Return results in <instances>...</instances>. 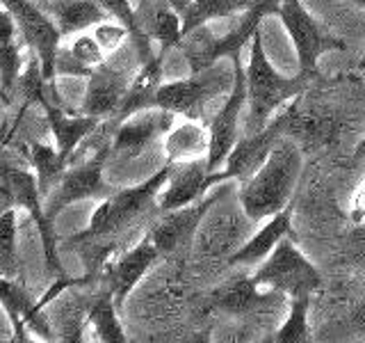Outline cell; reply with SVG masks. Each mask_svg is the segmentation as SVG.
I'll list each match as a JSON object with an SVG mask.
<instances>
[{
  "label": "cell",
  "mask_w": 365,
  "mask_h": 343,
  "mask_svg": "<svg viewBox=\"0 0 365 343\" xmlns=\"http://www.w3.org/2000/svg\"><path fill=\"white\" fill-rule=\"evenodd\" d=\"M363 66H365V60H363Z\"/></svg>",
  "instance_id": "40"
},
{
  "label": "cell",
  "mask_w": 365,
  "mask_h": 343,
  "mask_svg": "<svg viewBox=\"0 0 365 343\" xmlns=\"http://www.w3.org/2000/svg\"><path fill=\"white\" fill-rule=\"evenodd\" d=\"M351 5H356V7H361V9H365V0H349Z\"/></svg>",
  "instance_id": "39"
},
{
  "label": "cell",
  "mask_w": 365,
  "mask_h": 343,
  "mask_svg": "<svg viewBox=\"0 0 365 343\" xmlns=\"http://www.w3.org/2000/svg\"><path fill=\"white\" fill-rule=\"evenodd\" d=\"M112 154V144L101 146L98 151L87 158L85 163L66 167L60 183L43 199V213L53 222L66 206L85 199H106L114 190L103 181V165Z\"/></svg>",
  "instance_id": "7"
},
{
  "label": "cell",
  "mask_w": 365,
  "mask_h": 343,
  "mask_svg": "<svg viewBox=\"0 0 365 343\" xmlns=\"http://www.w3.org/2000/svg\"><path fill=\"white\" fill-rule=\"evenodd\" d=\"M245 76H247V108H249L245 119L247 133H256L262 126H267L285 103H290L297 94H302L306 87L304 76L288 78L272 66L260 34L251 39Z\"/></svg>",
  "instance_id": "2"
},
{
  "label": "cell",
  "mask_w": 365,
  "mask_h": 343,
  "mask_svg": "<svg viewBox=\"0 0 365 343\" xmlns=\"http://www.w3.org/2000/svg\"><path fill=\"white\" fill-rule=\"evenodd\" d=\"M165 3L171 7V9H176L178 11V14L182 16V19H185V14H187V11H190V7H192V3H194V0H165Z\"/></svg>",
  "instance_id": "37"
},
{
  "label": "cell",
  "mask_w": 365,
  "mask_h": 343,
  "mask_svg": "<svg viewBox=\"0 0 365 343\" xmlns=\"http://www.w3.org/2000/svg\"><path fill=\"white\" fill-rule=\"evenodd\" d=\"M51 14L60 28L62 37H73L78 32H87L101 21L112 19L98 0H57L51 7Z\"/></svg>",
  "instance_id": "25"
},
{
  "label": "cell",
  "mask_w": 365,
  "mask_h": 343,
  "mask_svg": "<svg viewBox=\"0 0 365 343\" xmlns=\"http://www.w3.org/2000/svg\"><path fill=\"white\" fill-rule=\"evenodd\" d=\"M117 312H119V304L114 300L110 289L91 300V304L87 307V325L91 327V332H94L96 341H103V343H125L128 341Z\"/></svg>",
  "instance_id": "26"
},
{
  "label": "cell",
  "mask_w": 365,
  "mask_h": 343,
  "mask_svg": "<svg viewBox=\"0 0 365 343\" xmlns=\"http://www.w3.org/2000/svg\"><path fill=\"white\" fill-rule=\"evenodd\" d=\"M304 167V158L297 142L290 137H279L254 174L237 190L240 209L251 222L267 220L269 215L283 211L290 204Z\"/></svg>",
  "instance_id": "1"
},
{
  "label": "cell",
  "mask_w": 365,
  "mask_h": 343,
  "mask_svg": "<svg viewBox=\"0 0 365 343\" xmlns=\"http://www.w3.org/2000/svg\"><path fill=\"white\" fill-rule=\"evenodd\" d=\"M308 307L311 297H290V312L285 323L277 329V343H304L308 341Z\"/></svg>",
  "instance_id": "32"
},
{
  "label": "cell",
  "mask_w": 365,
  "mask_h": 343,
  "mask_svg": "<svg viewBox=\"0 0 365 343\" xmlns=\"http://www.w3.org/2000/svg\"><path fill=\"white\" fill-rule=\"evenodd\" d=\"M171 172H174V165L165 163L153 177L142 181L140 186L114 190L106 199H98V206H96V211L91 213L87 229L80 232L78 236H73V243H89V240L117 236L125 232V229L140 220L151 206H155L158 194L165 188Z\"/></svg>",
  "instance_id": "4"
},
{
  "label": "cell",
  "mask_w": 365,
  "mask_h": 343,
  "mask_svg": "<svg viewBox=\"0 0 365 343\" xmlns=\"http://www.w3.org/2000/svg\"><path fill=\"white\" fill-rule=\"evenodd\" d=\"M363 217H365V186H361L356 197H354V220H363Z\"/></svg>",
  "instance_id": "36"
},
{
  "label": "cell",
  "mask_w": 365,
  "mask_h": 343,
  "mask_svg": "<svg viewBox=\"0 0 365 343\" xmlns=\"http://www.w3.org/2000/svg\"><path fill=\"white\" fill-rule=\"evenodd\" d=\"M224 186L217 194H205L199 202L182 206V209L167 211L160 220L148 229V238L153 240V245L158 247L160 254H174L182 245H187L190 240L197 236L201 229L203 217L208 215V211L220 202V194L224 192Z\"/></svg>",
  "instance_id": "14"
},
{
  "label": "cell",
  "mask_w": 365,
  "mask_h": 343,
  "mask_svg": "<svg viewBox=\"0 0 365 343\" xmlns=\"http://www.w3.org/2000/svg\"><path fill=\"white\" fill-rule=\"evenodd\" d=\"M3 179L7 181V186L11 188L14 194V202L19 209H26L32 220L37 222V232L43 245V254H46V266H48L53 277H64L60 257H57V243H55V234H53V222L46 217L43 213V197L37 186V177L28 169H19V167H7L3 172Z\"/></svg>",
  "instance_id": "13"
},
{
  "label": "cell",
  "mask_w": 365,
  "mask_h": 343,
  "mask_svg": "<svg viewBox=\"0 0 365 343\" xmlns=\"http://www.w3.org/2000/svg\"><path fill=\"white\" fill-rule=\"evenodd\" d=\"M210 188H217V183L212 179V172L208 169L205 158L187 160V163L174 165V172L167 179L165 188L158 194V211H174L182 209V206L199 202L201 197L208 194Z\"/></svg>",
  "instance_id": "16"
},
{
  "label": "cell",
  "mask_w": 365,
  "mask_h": 343,
  "mask_svg": "<svg viewBox=\"0 0 365 343\" xmlns=\"http://www.w3.org/2000/svg\"><path fill=\"white\" fill-rule=\"evenodd\" d=\"M256 284L288 297H311L322 286V274L304 252L285 236L272 254L251 272Z\"/></svg>",
  "instance_id": "5"
},
{
  "label": "cell",
  "mask_w": 365,
  "mask_h": 343,
  "mask_svg": "<svg viewBox=\"0 0 365 343\" xmlns=\"http://www.w3.org/2000/svg\"><path fill=\"white\" fill-rule=\"evenodd\" d=\"M21 32L14 16L9 14V9L0 5V96L5 101L11 99L16 91L19 76L26 66V57H23V44Z\"/></svg>",
  "instance_id": "22"
},
{
  "label": "cell",
  "mask_w": 365,
  "mask_h": 343,
  "mask_svg": "<svg viewBox=\"0 0 365 343\" xmlns=\"http://www.w3.org/2000/svg\"><path fill=\"white\" fill-rule=\"evenodd\" d=\"M277 9H279V0H256L254 5L240 14V19L222 37H215L205 26H199L190 30L187 34H182L178 49L187 57L190 71L201 74L205 69L215 66L222 57H228V60L240 57L245 46L251 44V39L258 34L260 21L267 14H277Z\"/></svg>",
  "instance_id": "3"
},
{
  "label": "cell",
  "mask_w": 365,
  "mask_h": 343,
  "mask_svg": "<svg viewBox=\"0 0 365 343\" xmlns=\"http://www.w3.org/2000/svg\"><path fill=\"white\" fill-rule=\"evenodd\" d=\"M130 80L133 78H128L123 71H119V69L110 66L108 62L96 66L85 83L80 112L91 114V117H96L101 121L112 117V114L117 117V112L125 99V91H128Z\"/></svg>",
  "instance_id": "17"
},
{
  "label": "cell",
  "mask_w": 365,
  "mask_h": 343,
  "mask_svg": "<svg viewBox=\"0 0 365 343\" xmlns=\"http://www.w3.org/2000/svg\"><path fill=\"white\" fill-rule=\"evenodd\" d=\"M19 206H11L0 215V274L9 279H19Z\"/></svg>",
  "instance_id": "31"
},
{
  "label": "cell",
  "mask_w": 365,
  "mask_h": 343,
  "mask_svg": "<svg viewBox=\"0 0 365 343\" xmlns=\"http://www.w3.org/2000/svg\"><path fill=\"white\" fill-rule=\"evenodd\" d=\"M226 76L217 74V69L210 66L201 74H192L190 78L180 80H167L158 87L153 96V106L180 114L185 119H199L203 121V112L208 103L222 96L226 89H233V80H224Z\"/></svg>",
  "instance_id": "6"
},
{
  "label": "cell",
  "mask_w": 365,
  "mask_h": 343,
  "mask_svg": "<svg viewBox=\"0 0 365 343\" xmlns=\"http://www.w3.org/2000/svg\"><path fill=\"white\" fill-rule=\"evenodd\" d=\"M26 156L30 160V165L37 177V186L41 197L46 199L51 194V190L60 183L62 174L66 172V163L62 160L60 151L55 144H43V142H30L26 146Z\"/></svg>",
  "instance_id": "27"
},
{
  "label": "cell",
  "mask_w": 365,
  "mask_h": 343,
  "mask_svg": "<svg viewBox=\"0 0 365 343\" xmlns=\"http://www.w3.org/2000/svg\"><path fill=\"white\" fill-rule=\"evenodd\" d=\"M160 257L163 254L146 234L128 252H123L121 257L108 263V289L112 291L119 307L133 293L135 286L144 279V274L155 266Z\"/></svg>",
  "instance_id": "18"
},
{
  "label": "cell",
  "mask_w": 365,
  "mask_h": 343,
  "mask_svg": "<svg viewBox=\"0 0 365 343\" xmlns=\"http://www.w3.org/2000/svg\"><path fill=\"white\" fill-rule=\"evenodd\" d=\"M233 89L228 91L226 101L217 114L210 119V149H208V163L210 172H217L224 163L228 154L233 151V146L240 140V124H242V110L247 106V76L242 69V55L233 57Z\"/></svg>",
  "instance_id": "9"
},
{
  "label": "cell",
  "mask_w": 365,
  "mask_h": 343,
  "mask_svg": "<svg viewBox=\"0 0 365 343\" xmlns=\"http://www.w3.org/2000/svg\"><path fill=\"white\" fill-rule=\"evenodd\" d=\"M0 5L9 9V14L14 16L21 37L26 39L30 51L39 57L43 78L53 80L55 78V57L60 46L64 41L60 28L53 16L43 14L37 5H32L30 0H0Z\"/></svg>",
  "instance_id": "10"
},
{
  "label": "cell",
  "mask_w": 365,
  "mask_h": 343,
  "mask_svg": "<svg viewBox=\"0 0 365 343\" xmlns=\"http://www.w3.org/2000/svg\"><path fill=\"white\" fill-rule=\"evenodd\" d=\"M277 16L281 19L285 32L299 57L302 74H313L319 57L331 51H342L345 44L329 34L311 11L304 7L302 0H279Z\"/></svg>",
  "instance_id": "8"
},
{
  "label": "cell",
  "mask_w": 365,
  "mask_h": 343,
  "mask_svg": "<svg viewBox=\"0 0 365 343\" xmlns=\"http://www.w3.org/2000/svg\"><path fill=\"white\" fill-rule=\"evenodd\" d=\"M142 30L158 44L160 51H174L182 41V16L176 9H171L165 0L158 3L151 11V16L142 23Z\"/></svg>",
  "instance_id": "28"
},
{
  "label": "cell",
  "mask_w": 365,
  "mask_h": 343,
  "mask_svg": "<svg viewBox=\"0 0 365 343\" xmlns=\"http://www.w3.org/2000/svg\"><path fill=\"white\" fill-rule=\"evenodd\" d=\"M292 232V204L285 206L283 211L269 215L265 224L258 232L247 238L231 257L226 259L228 266H240V268H256L258 263L265 261L272 249L277 247L285 236Z\"/></svg>",
  "instance_id": "21"
},
{
  "label": "cell",
  "mask_w": 365,
  "mask_h": 343,
  "mask_svg": "<svg viewBox=\"0 0 365 343\" xmlns=\"http://www.w3.org/2000/svg\"><path fill=\"white\" fill-rule=\"evenodd\" d=\"M39 106L46 112V121H48V129L53 135V144L57 146L62 160L68 165V160L73 158V154L80 149L87 137L91 133H96V129L101 126V119L91 117V114L85 112H68L57 103L48 101V99H41Z\"/></svg>",
  "instance_id": "19"
},
{
  "label": "cell",
  "mask_w": 365,
  "mask_h": 343,
  "mask_svg": "<svg viewBox=\"0 0 365 343\" xmlns=\"http://www.w3.org/2000/svg\"><path fill=\"white\" fill-rule=\"evenodd\" d=\"M98 3L106 7V11H108L112 19H117L119 23H123V26L130 30V39H133L137 57H140V64L146 62L148 57H153V53H155L153 46H151L153 41L142 30L140 16H137V11H135L130 0H98Z\"/></svg>",
  "instance_id": "30"
},
{
  "label": "cell",
  "mask_w": 365,
  "mask_h": 343,
  "mask_svg": "<svg viewBox=\"0 0 365 343\" xmlns=\"http://www.w3.org/2000/svg\"><path fill=\"white\" fill-rule=\"evenodd\" d=\"M0 307L9 320L11 341H60L37 309V302L16 282L0 274Z\"/></svg>",
  "instance_id": "15"
},
{
  "label": "cell",
  "mask_w": 365,
  "mask_h": 343,
  "mask_svg": "<svg viewBox=\"0 0 365 343\" xmlns=\"http://www.w3.org/2000/svg\"><path fill=\"white\" fill-rule=\"evenodd\" d=\"M11 206H16L14 194H11V188L7 186V181L0 177V215H3L7 209H11Z\"/></svg>",
  "instance_id": "35"
},
{
  "label": "cell",
  "mask_w": 365,
  "mask_h": 343,
  "mask_svg": "<svg viewBox=\"0 0 365 343\" xmlns=\"http://www.w3.org/2000/svg\"><path fill=\"white\" fill-rule=\"evenodd\" d=\"M91 34H94L96 41L101 44V49L106 51L108 55L117 53L125 44V39H130V30L125 28L123 23H119L117 19L101 21L98 26L91 28Z\"/></svg>",
  "instance_id": "34"
},
{
  "label": "cell",
  "mask_w": 365,
  "mask_h": 343,
  "mask_svg": "<svg viewBox=\"0 0 365 343\" xmlns=\"http://www.w3.org/2000/svg\"><path fill=\"white\" fill-rule=\"evenodd\" d=\"M254 3L256 0H194L185 19H182V34H187L199 26H205L210 21L242 14Z\"/></svg>",
  "instance_id": "29"
},
{
  "label": "cell",
  "mask_w": 365,
  "mask_h": 343,
  "mask_svg": "<svg viewBox=\"0 0 365 343\" xmlns=\"http://www.w3.org/2000/svg\"><path fill=\"white\" fill-rule=\"evenodd\" d=\"M68 46V51L76 57V60L87 66L89 71H94L96 66L108 62V53L101 49V44L96 41V37L91 34V30L87 32H78L71 37V41H64Z\"/></svg>",
  "instance_id": "33"
},
{
  "label": "cell",
  "mask_w": 365,
  "mask_h": 343,
  "mask_svg": "<svg viewBox=\"0 0 365 343\" xmlns=\"http://www.w3.org/2000/svg\"><path fill=\"white\" fill-rule=\"evenodd\" d=\"M288 124V112L277 114L267 126H262L256 133H247L245 137H240L237 144L233 146V151L228 154L226 163L212 172V179L217 186L231 181H247L254 172L265 163V158L269 156L272 146L277 144L281 137V131Z\"/></svg>",
  "instance_id": "11"
},
{
  "label": "cell",
  "mask_w": 365,
  "mask_h": 343,
  "mask_svg": "<svg viewBox=\"0 0 365 343\" xmlns=\"http://www.w3.org/2000/svg\"><path fill=\"white\" fill-rule=\"evenodd\" d=\"M174 124H176V114L169 110L155 106L137 110L130 117L114 124L117 129H114V137H112V154L125 160L142 156L158 140H165V135Z\"/></svg>",
  "instance_id": "12"
},
{
  "label": "cell",
  "mask_w": 365,
  "mask_h": 343,
  "mask_svg": "<svg viewBox=\"0 0 365 343\" xmlns=\"http://www.w3.org/2000/svg\"><path fill=\"white\" fill-rule=\"evenodd\" d=\"M363 158H365V135H363V140L359 142L356 151H354V160H363Z\"/></svg>",
  "instance_id": "38"
},
{
  "label": "cell",
  "mask_w": 365,
  "mask_h": 343,
  "mask_svg": "<svg viewBox=\"0 0 365 343\" xmlns=\"http://www.w3.org/2000/svg\"><path fill=\"white\" fill-rule=\"evenodd\" d=\"M165 51H155L153 57H148L146 62H142L140 71H137L128 85V91H125V99L121 103V108L114 117V124H119L121 119L130 117L137 110L151 108L153 106V96L158 87L165 83L163 80V66H165Z\"/></svg>",
  "instance_id": "24"
},
{
  "label": "cell",
  "mask_w": 365,
  "mask_h": 343,
  "mask_svg": "<svg viewBox=\"0 0 365 343\" xmlns=\"http://www.w3.org/2000/svg\"><path fill=\"white\" fill-rule=\"evenodd\" d=\"M279 295L283 293L256 284V279L247 272H237L212 293V302L217 304V309H222L224 314L242 318V316H251L260 312L262 307L269 304L274 297H279Z\"/></svg>",
  "instance_id": "20"
},
{
  "label": "cell",
  "mask_w": 365,
  "mask_h": 343,
  "mask_svg": "<svg viewBox=\"0 0 365 343\" xmlns=\"http://www.w3.org/2000/svg\"><path fill=\"white\" fill-rule=\"evenodd\" d=\"M208 149H210V129H205L199 119L182 117V121L171 126L163 140L165 158L171 165L187 163V160H197V158H208Z\"/></svg>",
  "instance_id": "23"
}]
</instances>
